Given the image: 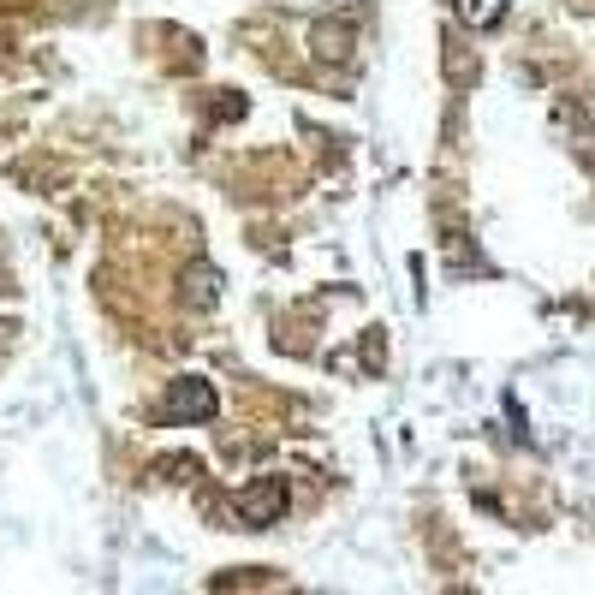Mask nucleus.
Wrapping results in <instances>:
<instances>
[{"label":"nucleus","mask_w":595,"mask_h":595,"mask_svg":"<svg viewBox=\"0 0 595 595\" xmlns=\"http://www.w3.org/2000/svg\"><path fill=\"white\" fill-rule=\"evenodd\" d=\"M233 512L250 524V530L274 524V518L286 512V482H280V476H256L250 488H238V494H233Z\"/></svg>","instance_id":"nucleus-1"},{"label":"nucleus","mask_w":595,"mask_h":595,"mask_svg":"<svg viewBox=\"0 0 595 595\" xmlns=\"http://www.w3.org/2000/svg\"><path fill=\"white\" fill-rule=\"evenodd\" d=\"M167 411H173L179 423H209V417L221 411V393H215L203 375H185V381H173V393H167Z\"/></svg>","instance_id":"nucleus-2"},{"label":"nucleus","mask_w":595,"mask_h":595,"mask_svg":"<svg viewBox=\"0 0 595 595\" xmlns=\"http://www.w3.org/2000/svg\"><path fill=\"white\" fill-rule=\"evenodd\" d=\"M221 298V274L209 268V262H197L191 274H185V304H197V310H209Z\"/></svg>","instance_id":"nucleus-3"},{"label":"nucleus","mask_w":595,"mask_h":595,"mask_svg":"<svg viewBox=\"0 0 595 595\" xmlns=\"http://www.w3.org/2000/svg\"><path fill=\"white\" fill-rule=\"evenodd\" d=\"M459 12H465V24H500L506 18V0H459Z\"/></svg>","instance_id":"nucleus-4"}]
</instances>
